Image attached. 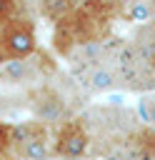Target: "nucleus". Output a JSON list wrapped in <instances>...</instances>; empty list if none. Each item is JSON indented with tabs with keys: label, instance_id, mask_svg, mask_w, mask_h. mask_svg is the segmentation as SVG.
Returning a JSON list of instances; mask_svg holds the SVG:
<instances>
[{
	"label": "nucleus",
	"instance_id": "nucleus-11",
	"mask_svg": "<svg viewBox=\"0 0 155 160\" xmlns=\"http://www.w3.org/2000/svg\"><path fill=\"white\" fill-rule=\"evenodd\" d=\"M138 110H140L142 125H148L150 130H155V90L142 92V98H140V102H138Z\"/></svg>",
	"mask_w": 155,
	"mask_h": 160
},
{
	"label": "nucleus",
	"instance_id": "nucleus-5",
	"mask_svg": "<svg viewBox=\"0 0 155 160\" xmlns=\"http://www.w3.org/2000/svg\"><path fill=\"white\" fill-rule=\"evenodd\" d=\"M118 72L122 90H132L140 95L155 90V65L140 58L128 42H120L118 48Z\"/></svg>",
	"mask_w": 155,
	"mask_h": 160
},
{
	"label": "nucleus",
	"instance_id": "nucleus-4",
	"mask_svg": "<svg viewBox=\"0 0 155 160\" xmlns=\"http://www.w3.org/2000/svg\"><path fill=\"white\" fill-rule=\"evenodd\" d=\"M80 120L85 125L88 140H90V155L88 158H115L120 148L125 145L128 135L140 125L138 118L125 108H110V105H95L85 112H80Z\"/></svg>",
	"mask_w": 155,
	"mask_h": 160
},
{
	"label": "nucleus",
	"instance_id": "nucleus-2",
	"mask_svg": "<svg viewBox=\"0 0 155 160\" xmlns=\"http://www.w3.org/2000/svg\"><path fill=\"white\" fill-rule=\"evenodd\" d=\"M85 100H88V95L78 85V80L70 72L58 70L55 75H50L48 80H42L30 92L28 112L32 115V120L55 128V125H60V122L80 115Z\"/></svg>",
	"mask_w": 155,
	"mask_h": 160
},
{
	"label": "nucleus",
	"instance_id": "nucleus-3",
	"mask_svg": "<svg viewBox=\"0 0 155 160\" xmlns=\"http://www.w3.org/2000/svg\"><path fill=\"white\" fill-rule=\"evenodd\" d=\"M112 22H115V15L100 0H82L65 20L55 22L52 48L60 58H68L72 50L82 45L108 40Z\"/></svg>",
	"mask_w": 155,
	"mask_h": 160
},
{
	"label": "nucleus",
	"instance_id": "nucleus-8",
	"mask_svg": "<svg viewBox=\"0 0 155 160\" xmlns=\"http://www.w3.org/2000/svg\"><path fill=\"white\" fill-rule=\"evenodd\" d=\"M90 155V140L80 115L52 128V158L60 160H82Z\"/></svg>",
	"mask_w": 155,
	"mask_h": 160
},
{
	"label": "nucleus",
	"instance_id": "nucleus-13",
	"mask_svg": "<svg viewBox=\"0 0 155 160\" xmlns=\"http://www.w3.org/2000/svg\"><path fill=\"white\" fill-rule=\"evenodd\" d=\"M2 62H8V60H5V55H2V48H0V65H2Z\"/></svg>",
	"mask_w": 155,
	"mask_h": 160
},
{
	"label": "nucleus",
	"instance_id": "nucleus-9",
	"mask_svg": "<svg viewBox=\"0 0 155 160\" xmlns=\"http://www.w3.org/2000/svg\"><path fill=\"white\" fill-rule=\"evenodd\" d=\"M118 155H125L128 160H155V130H150L148 125L140 122L128 135V140Z\"/></svg>",
	"mask_w": 155,
	"mask_h": 160
},
{
	"label": "nucleus",
	"instance_id": "nucleus-1",
	"mask_svg": "<svg viewBox=\"0 0 155 160\" xmlns=\"http://www.w3.org/2000/svg\"><path fill=\"white\" fill-rule=\"evenodd\" d=\"M58 70L60 68L55 58L40 48L28 58H15L2 62L0 65V115L12 118L28 110L30 92Z\"/></svg>",
	"mask_w": 155,
	"mask_h": 160
},
{
	"label": "nucleus",
	"instance_id": "nucleus-10",
	"mask_svg": "<svg viewBox=\"0 0 155 160\" xmlns=\"http://www.w3.org/2000/svg\"><path fill=\"white\" fill-rule=\"evenodd\" d=\"M80 2H82V0H40L38 5H40L42 18H48L50 22H60V20H65Z\"/></svg>",
	"mask_w": 155,
	"mask_h": 160
},
{
	"label": "nucleus",
	"instance_id": "nucleus-6",
	"mask_svg": "<svg viewBox=\"0 0 155 160\" xmlns=\"http://www.w3.org/2000/svg\"><path fill=\"white\" fill-rule=\"evenodd\" d=\"M15 152L18 160H50L52 158V128L38 120L15 125Z\"/></svg>",
	"mask_w": 155,
	"mask_h": 160
},
{
	"label": "nucleus",
	"instance_id": "nucleus-7",
	"mask_svg": "<svg viewBox=\"0 0 155 160\" xmlns=\"http://www.w3.org/2000/svg\"><path fill=\"white\" fill-rule=\"evenodd\" d=\"M0 48H2L5 60L32 55L38 50V35H35V20H32V15L0 22Z\"/></svg>",
	"mask_w": 155,
	"mask_h": 160
},
{
	"label": "nucleus",
	"instance_id": "nucleus-12",
	"mask_svg": "<svg viewBox=\"0 0 155 160\" xmlns=\"http://www.w3.org/2000/svg\"><path fill=\"white\" fill-rule=\"evenodd\" d=\"M100 2H102V5L115 15V18H122V15H125V10H128L132 2H138V0H100Z\"/></svg>",
	"mask_w": 155,
	"mask_h": 160
}]
</instances>
